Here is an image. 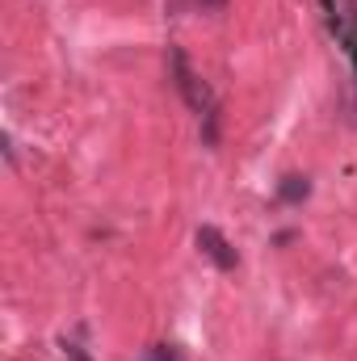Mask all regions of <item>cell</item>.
<instances>
[{
    "label": "cell",
    "mask_w": 357,
    "mask_h": 361,
    "mask_svg": "<svg viewBox=\"0 0 357 361\" xmlns=\"http://www.w3.org/2000/svg\"><path fill=\"white\" fill-rule=\"evenodd\" d=\"M68 361H89V357H85L80 349H68Z\"/></svg>",
    "instance_id": "cell-7"
},
{
    "label": "cell",
    "mask_w": 357,
    "mask_h": 361,
    "mask_svg": "<svg viewBox=\"0 0 357 361\" xmlns=\"http://www.w3.org/2000/svg\"><path fill=\"white\" fill-rule=\"evenodd\" d=\"M324 4H328V17H332L337 38L349 47V55H353V63H357V4L353 0H324Z\"/></svg>",
    "instance_id": "cell-2"
},
{
    "label": "cell",
    "mask_w": 357,
    "mask_h": 361,
    "mask_svg": "<svg viewBox=\"0 0 357 361\" xmlns=\"http://www.w3.org/2000/svg\"><path fill=\"white\" fill-rule=\"evenodd\" d=\"M152 361H181V357L173 345H160V349H152Z\"/></svg>",
    "instance_id": "cell-6"
},
{
    "label": "cell",
    "mask_w": 357,
    "mask_h": 361,
    "mask_svg": "<svg viewBox=\"0 0 357 361\" xmlns=\"http://www.w3.org/2000/svg\"><path fill=\"white\" fill-rule=\"evenodd\" d=\"M307 193H311V185H307L303 177H286L282 180V197H286V202H303Z\"/></svg>",
    "instance_id": "cell-4"
},
{
    "label": "cell",
    "mask_w": 357,
    "mask_h": 361,
    "mask_svg": "<svg viewBox=\"0 0 357 361\" xmlns=\"http://www.w3.org/2000/svg\"><path fill=\"white\" fill-rule=\"evenodd\" d=\"M198 248H202L219 269H236V252H231V244H227L214 227H198Z\"/></svg>",
    "instance_id": "cell-3"
},
{
    "label": "cell",
    "mask_w": 357,
    "mask_h": 361,
    "mask_svg": "<svg viewBox=\"0 0 357 361\" xmlns=\"http://www.w3.org/2000/svg\"><path fill=\"white\" fill-rule=\"evenodd\" d=\"M173 76H177V89L181 97L189 101V109L206 122V143H214V122H219V101H214V92H210V85L185 63V55L181 51H173Z\"/></svg>",
    "instance_id": "cell-1"
},
{
    "label": "cell",
    "mask_w": 357,
    "mask_h": 361,
    "mask_svg": "<svg viewBox=\"0 0 357 361\" xmlns=\"http://www.w3.org/2000/svg\"><path fill=\"white\" fill-rule=\"evenodd\" d=\"M345 109H349V122L357 126V76L349 80V92H345Z\"/></svg>",
    "instance_id": "cell-5"
},
{
    "label": "cell",
    "mask_w": 357,
    "mask_h": 361,
    "mask_svg": "<svg viewBox=\"0 0 357 361\" xmlns=\"http://www.w3.org/2000/svg\"><path fill=\"white\" fill-rule=\"evenodd\" d=\"M202 4H206V8H223V0H202Z\"/></svg>",
    "instance_id": "cell-8"
}]
</instances>
